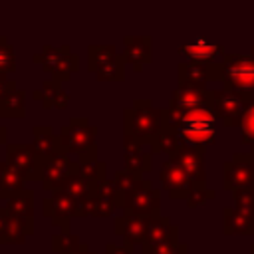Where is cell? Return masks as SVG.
<instances>
[{"mask_svg": "<svg viewBox=\"0 0 254 254\" xmlns=\"http://www.w3.org/2000/svg\"><path fill=\"white\" fill-rule=\"evenodd\" d=\"M121 210L123 214H129V216H145V218L159 216L161 190H157L149 179H141L125 192Z\"/></svg>", "mask_w": 254, "mask_h": 254, "instance_id": "8", "label": "cell"}, {"mask_svg": "<svg viewBox=\"0 0 254 254\" xmlns=\"http://www.w3.org/2000/svg\"><path fill=\"white\" fill-rule=\"evenodd\" d=\"M34 64H38L44 71H48L52 75V79L56 81H67L71 77V73L79 71V56L75 52H71V48L67 44L64 46H42L40 52L34 54Z\"/></svg>", "mask_w": 254, "mask_h": 254, "instance_id": "6", "label": "cell"}, {"mask_svg": "<svg viewBox=\"0 0 254 254\" xmlns=\"http://www.w3.org/2000/svg\"><path fill=\"white\" fill-rule=\"evenodd\" d=\"M32 95L36 101H42L44 109H65L69 101V95L64 89L62 81L56 79H46L38 89H34Z\"/></svg>", "mask_w": 254, "mask_h": 254, "instance_id": "23", "label": "cell"}, {"mask_svg": "<svg viewBox=\"0 0 254 254\" xmlns=\"http://www.w3.org/2000/svg\"><path fill=\"white\" fill-rule=\"evenodd\" d=\"M248 56H252V58H254V44L250 46V52H248Z\"/></svg>", "mask_w": 254, "mask_h": 254, "instance_id": "42", "label": "cell"}, {"mask_svg": "<svg viewBox=\"0 0 254 254\" xmlns=\"http://www.w3.org/2000/svg\"><path fill=\"white\" fill-rule=\"evenodd\" d=\"M240 141L242 145L254 147V99L244 109V115L240 121Z\"/></svg>", "mask_w": 254, "mask_h": 254, "instance_id": "32", "label": "cell"}, {"mask_svg": "<svg viewBox=\"0 0 254 254\" xmlns=\"http://www.w3.org/2000/svg\"><path fill=\"white\" fill-rule=\"evenodd\" d=\"M210 64L212 62L183 60L177 67V77H179L177 87L206 89V83L210 81Z\"/></svg>", "mask_w": 254, "mask_h": 254, "instance_id": "18", "label": "cell"}, {"mask_svg": "<svg viewBox=\"0 0 254 254\" xmlns=\"http://www.w3.org/2000/svg\"><path fill=\"white\" fill-rule=\"evenodd\" d=\"M81 244L83 242L73 232H60V234H54L52 236V250L56 254H69V252L77 250Z\"/></svg>", "mask_w": 254, "mask_h": 254, "instance_id": "31", "label": "cell"}, {"mask_svg": "<svg viewBox=\"0 0 254 254\" xmlns=\"http://www.w3.org/2000/svg\"><path fill=\"white\" fill-rule=\"evenodd\" d=\"M254 99V91H234L228 87L210 89V109L224 127H240L246 105Z\"/></svg>", "mask_w": 254, "mask_h": 254, "instance_id": "5", "label": "cell"}, {"mask_svg": "<svg viewBox=\"0 0 254 254\" xmlns=\"http://www.w3.org/2000/svg\"><path fill=\"white\" fill-rule=\"evenodd\" d=\"M14 71H16L14 48H12V44L4 36H0V73L8 75V73H14Z\"/></svg>", "mask_w": 254, "mask_h": 254, "instance_id": "33", "label": "cell"}, {"mask_svg": "<svg viewBox=\"0 0 254 254\" xmlns=\"http://www.w3.org/2000/svg\"><path fill=\"white\" fill-rule=\"evenodd\" d=\"M73 175H77V161L71 159L69 155H58L44 161L40 183L44 190L56 192V190H62Z\"/></svg>", "mask_w": 254, "mask_h": 254, "instance_id": "10", "label": "cell"}, {"mask_svg": "<svg viewBox=\"0 0 254 254\" xmlns=\"http://www.w3.org/2000/svg\"><path fill=\"white\" fill-rule=\"evenodd\" d=\"M248 153H250V157H252V163H254V147H250V151H248Z\"/></svg>", "mask_w": 254, "mask_h": 254, "instance_id": "41", "label": "cell"}, {"mask_svg": "<svg viewBox=\"0 0 254 254\" xmlns=\"http://www.w3.org/2000/svg\"><path fill=\"white\" fill-rule=\"evenodd\" d=\"M141 179H143V175L131 173V171H127V169L115 171V173H113V177H111V181H113V183H115V187L123 192V196H125V192H127L135 183H139Z\"/></svg>", "mask_w": 254, "mask_h": 254, "instance_id": "34", "label": "cell"}, {"mask_svg": "<svg viewBox=\"0 0 254 254\" xmlns=\"http://www.w3.org/2000/svg\"><path fill=\"white\" fill-rule=\"evenodd\" d=\"M20 119L26 117V91L14 89L12 93L0 97V119Z\"/></svg>", "mask_w": 254, "mask_h": 254, "instance_id": "26", "label": "cell"}, {"mask_svg": "<svg viewBox=\"0 0 254 254\" xmlns=\"http://www.w3.org/2000/svg\"><path fill=\"white\" fill-rule=\"evenodd\" d=\"M254 185V163L250 153H232L222 165V187L224 190H236L240 187Z\"/></svg>", "mask_w": 254, "mask_h": 254, "instance_id": "11", "label": "cell"}, {"mask_svg": "<svg viewBox=\"0 0 254 254\" xmlns=\"http://www.w3.org/2000/svg\"><path fill=\"white\" fill-rule=\"evenodd\" d=\"M222 232L254 236V210H242L236 206H226L222 210Z\"/></svg>", "mask_w": 254, "mask_h": 254, "instance_id": "21", "label": "cell"}, {"mask_svg": "<svg viewBox=\"0 0 254 254\" xmlns=\"http://www.w3.org/2000/svg\"><path fill=\"white\" fill-rule=\"evenodd\" d=\"M173 163H177L194 183V187L206 185V171H204V149L194 147H183L175 155L167 157Z\"/></svg>", "mask_w": 254, "mask_h": 254, "instance_id": "16", "label": "cell"}, {"mask_svg": "<svg viewBox=\"0 0 254 254\" xmlns=\"http://www.w3.org/2000/svg\"><path fill=\"white\" fill-rule=\"evenodd\" d=\"M69 254H93V252L87 248V244H81L77 250H73V252H69Z\"/></svg>", "mask_w": 254, "mask_h": 254, "instance_id": "39", "label": "cell"}, {"mask_svg": "<svg viewBox=\"0 0 254 254\" xmlns=\"http://www.w3.org/2000/svg\"><path fill=\"white\" fill-rule=\"evenodd\" d=\"M216 121L218 119L210 107H200L187 113H169V125L179 133L183 145L194 149H206L216 141Z\"/></svg>", "mask_w": 254, "mask_h": 254, "instance_id": "2", "label": "cell"}, {"mask_svg": "<svg viewBox=\"0 0 254 254\" xmlns=\"http://www.w3.org/2000/svg\"><path fill=\"white\" fill-rule=\"evenodd\" d=\"M200 107H210V89H190L177 87L171 93L167 111L169 113H187Z\"/></svg>", "mask_w": 254, "mask_h": 254, "instance_id": "15", "label": "cell"}, {"mask_svg": "<svg viewBox=\"0 0 254 254\" xmlns=\"http://www.w3.org/2000/svg\"><path fill=\"white\" fill-rule=\"evenodd\" d=\"M32 135H34L32 147L40 159L46 161V159H52L58 155H65L62 141H60V135H56V131L50 125H36L32 129Z\"/></svg>", "mask_w": 254, "mask_h": 254, "instance_id": "22", "label": "cell"}, {"mask_svg": "<svg viewBox=\"0 0 254 254\" xmlns=\"http://www.w3.org/2000/svg\"><path fill=\"white\" fill-rule=\"evenodd\" d=\"M60 141L65 155L77 157L75 161H95L97 159V127L87 121V117H71L60 129Z\"/></svg>", "mask_w": 254, "mask_h": 254, "instance_id": "3", "label": "cell"}, {"mask_svg": "<svg viewBox=\"0 0 254 254\" xmlns=\"http://www.w3.org/2000/svg\"><path fill=\"white\" fill-rule=\"evenodd\" d=\"M151 218L145 216H129V214H121L113 218V232L123 238L125 246L133 248L135 244H143L145 234H147V226H149Z\"/></svg>", "mask_w": 254, "mask_h": 254, "instance_id": "19", "label": "cell"}, {"mask_svg": "<svg viewBox=\"0 0 254 254\" xmlns=\"http://www.w3.org/2000/svg\"><path fill=\"white\" fill-rule=\"evenodd\" d=\"M222 87L254 91V58L248 54H224L220 60Z\"/></svg>", "mask_w": 254, "mask_h": 254, "instance_id": "7", "label": "cell"}, {"mask_svg": "<svg viewBox=\"0 0 254 254\" xmlns=\"http://www.w3.org/2000/svg\"><path fill=\"white\" fill-rule=\"evenodd\" d=\"M105 171H107V165H105V161H101V159H95V161H83V163H79L77 161V173L83 177V179H87V181H91V183H103L107 177H105Z\"/></svg>", "mask_w": 254, "mask_h": 254, "instance_id": "30", "label": "cell"}, {"mask_svg": "<svg viewBox=\"0 0 254 254\" xmlns=\"http://www.w3.org/2000/svg\"><path fill=\"white\" fill-rule=\"evenodd\" d=\"M95 183H91V181H87V179H83L79 173L77 175H73L67 183H65V187L62 189L65 194H69L73 200H83V198H87V196H91L93 192H95Z\"/></svg>", "mask_w": 254, "mask_h": 254, "instance_id": "29", "label": "cell"}, {"mask_svg": "<svg viewBox=\"0 0 254 254\" xmlns=\"http://www.w3.org/2000/svg\"><path fill=\"white\" fill-rule=\"evenodd\" d=\"M24 179L22 175L10 167L6 161H0V200H10L12 196L20 194L24 190Z\"/></svg>", "mask_w": 254, "mask_h": 254, "instance_id": "25", "label": "cell"}, {"mask_svg": "<svg viewBox=\"0 0 254 254\" xmlns=\"http://www.w3.org/2000/svg\"><path fill=\"white\" fill-rule=\"evenodd\" d=\"M6 137H8V133H6V127H4V125H0V147L6 143Z\"/></svg>", "mask_w": 254, "mask_h": 254, "instance_id": "40", "label": "cell"}, {"mask_svg": "<svg viewBox=\"0 0 254 254\" xmlns=\"http://www.w3.org/2000/svg\"><path fill=\"white\" fill-rule=\"evenodd\" d=\"M125 65L123 54L111 44H93L87 48V69L97 81H123Z\"/></svg>", "mask_w": 254, "mask_h": 254, "instance_id": "4", "label": "cell"}, {"mask_svg": "<svg viewBox=\"0 0 254 254\" xmlns=\"http://www.w3.org/2000/svg\"><path fill=\"white\" fill-rule=\"evenodd\" d=\"M167 125V109H157L151 99H133L131 107L123 109V135L135 139L143 147L153 145Z\"/></svg>", "mask_w": 254, "mask_h": 254, "instance_id": "1", "label": "cell"}, {"mask_svg": "<svg viewBox=\"0 0 254 254\" xmlns=\"http://www.w3.org/2000/svg\"><path fill=\"white\" fill-rule=\"evenodd\" d=\"M6 163L10 167H14L24 181H40L42 179V167H44V159L38 157V153L34 151L32 143L24 145V143H6Z\"/></svg>", "mask_w": 254, "mask_h": 254, "instance_id": "9", "label": "cell"}, {"mask_svg": "<svg viewBox=\"0 0 254 254\" xmlns=\"http://www.w3.org/2000/svg\"><path fill=\"white\" fill-rule=\"evenodd\" d=\"M42 214L52 220L62 232H69V220L77 216V200H73L64 190L52 192V196L42 200Z\"/></svg>", "mask_w": 254, "mask_h": 254, "instance_id": "12", "label": "cell"}, {"mask_svg": "<svg viewBox=\"0 0 254 254\" xmlns=\"http://www.w3.org/2000/svg\"><path fill=\"white\" fill-rule=\"evenodd\" d=\"M4 208L22 224V228L28 236L34 234V190L24 189L20 194L6 200Z\"/></svg>", "mask_w": 254, "mask_h": 254, "instance_id": "20", "label": "cell"}, {"mask_svg": "<svg viewBox=\"0 0 254 254\" xmlns=\"http://www.w3.org/2000/svg\"><path fill=\"white\" fill-rule=\"evenodd\" d=\"M185 145H183V141L179 139V133L171 127V125H167L165 129H163V133L155 139V143L151 145V153L155 155V153H163V155H167V157H171V155H175L179 149H183Z\"/></svg>", "mask_w": 254, "mask_h": 254, "instance_id": "27", "label": "cell"}, {"mask_svg": "<svg viewBox=\"0 0 254 254\" xmlns=\"http://www.w3.org/2000/svg\"><path fill=\"white\" fill-rule=\"evenodd\" d=\"M103 254H131V248L125 244H115V242H107L105 244V252Z\"/></svg>", "mask_w": 254, "mask_h": 254, "instance_id": "38", "label": "cell"}, {"mask_svg": "<svg viewBox=\"0 0 254 254\" xmlns=\"http://www.w3.org/2000/svg\"><path fill=\"white\" fill-rule=\"evenodd\" d=\"M141 254H189V246L185 242H175V244H167V246H161V248H143Z\"/></svg>", "mask_w": 254, "mask_h": 254, "instance_id": "37", "label": "cell"}, {"mask_svg": "<svg viewBox=\"0 0 254 254\" xmlns=\"http://www.w3.org/2000/svg\"><path fill=\"white\" fill-rule=\"evenodd\" d=\"M123 163L125 169L137 175H145L153 169V153L145 149H135V151H125L123 153Z\"/></svg>", "mask_w": 254, "mask_h": 254, "instance_id": "28", "label": "cell"}, {"mask_svg": "<svg viewBox=\"0 0 254 254\" xmlns=\"http://www.w3.org/2000/svg\"><path fill=\"white\" fill-rule=\"evenodd\" d=\"M121 54L125 62L131 64L133 71L139 73L153 60V38L151 36H125Z\"/></svg>", "mask_w": 254, "mask_h": 254, "instance_id": "14", "label": "cell"}, {"mask_svg": "<svg viewBox=\"0 0 254 254\" xmlns=\"http://www.w3.org/2000/svg\"><path fill=\"white\" fill-rule=\"evenodd\" d=\"M179 242V226L171 222L169 216H153L147 226V234L143 240V248H161L167 244Z\"/></svg>", "mask_w": 254, "mask_h": 254, "instance_id": "17", "label": "cell"}, {"mask_svg": "<svg viewBox=\"0 0 254 254\" xmlns=\"http://www.w3.org/2000/svg\"><path fill=\"white\" fill-rule=\"evenodd\" d=\"M214 196H216L214 190H210L206 185H200V187H194V190L190 192V196H189L185 202H187L189 208H196V206H202L206 200H210V198H214Z\"/></svg>", "mask_w": 254, "mask_h": 254, "instance_id": "36", "label": "cell"}, {"mask_svg": "<svg viewBox=\"0 0 254 254\" xmlns=\"http://www.w3.org/2000/svg\"><path fill=\"white\" fill-rule=\"evenodd\" d=\"M232 198H234V206L236 208L254 210V185L240 187V189L232 190Z\"/></svg>", "mask_w": 254, "mask_h": 254, "instance_id": "35", "label": "cell"}, {"mask_svg": "<svg viewBox=\"0 0 254 254\" xmlns=\"http://www.w3.org/2000/svg\"><path fill=\"white\" fill-rule=\"evenodd\" d=\"M250 254H254V244H252V246H250Z\"/></svg>", "mask_w": 254, "mask_h": 254, "instance_id": "43", "label": "cell"}, {"mask_svg": "<svg viewBox=\"0 0 254 254\" xmlns=\"http://www.w3.org/2000/svg\"><path fill=\"white\" fill-rule=\"evenodd\" d=\"M177 52L185 58V60H196V62H214V58L220 54L224 56V48L220 44H212L206 42L204 38H196L192 44H181L177 48Z\"/></svg>", "mask_w": 254, "mask_h": 254, "instance_id": "24", "label": "cell"}, {"mask_svg": "<svg viewBox=\"0 0 254 254\" xmlns=\"http://www.w3.org/2000/svg\"><path fill=\"white\" fill-rule=\"evenodd\" d=\"M159 181L163 185V189L167 190L169 198L173 200H187L190 196V192L194 190V183L192 179L171 159H165L161 165V173H159Z\"/></svg>", "mask_w": 254, "mask_h": 254, "instance_id": "13", "label": "cell"}, {"mask_svg": "<svg viewBox=\"0 0 254 254\" xmlns=\"http://www.w3.org/2000/svg\"><path fill=\"white\" fill-rule=\"evenodd\" d=\"M0 75H2V73H0Z\"/></svg>", "mask_w": 254, "mask_h": 254, "instance_id": "44", "label": "cell"}]
</instances>
